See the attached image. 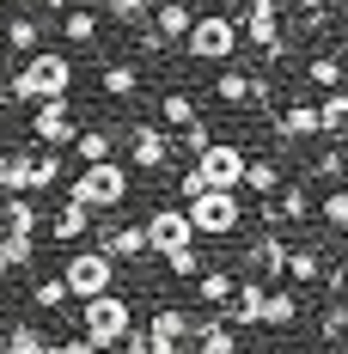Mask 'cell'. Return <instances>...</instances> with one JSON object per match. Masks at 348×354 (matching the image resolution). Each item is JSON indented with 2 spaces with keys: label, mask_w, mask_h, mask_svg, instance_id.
<instances>
[{
  "label": "cell",
  "mask_w": 348,
  "mask_h": 354,
  "mask_svg": "<svg viewBox=\"0 0 348 354\" xmlns=\"http://www.w3.org/2000/svg\"><path fill=\"white\" fill-rule=\"evenodd\" d=\"M68 86H73V62L55 55V49H37L12 80H0V104H19V98L49 104V98H68Z\"/></svg>",
  "instance_id": "1"
},
{
  "label": "cell",
  "mask_w": 348,
  "mask_h": 354,
  "mask_svg": "<svg viewBox=\"0 0 348 354\" xmlns=\"http://www.w3.org/2000/svg\"><path fill=\"white\" fill-rule=\"evenodd\" d=\"M62 183H68V202H80V208H92V214L122 208V202H129V165H116V159L80 165V171L62 177Z\"/></svg>",
  "instance_id": "2"
},
{
  "label": "cell",
  "mask_w": 348,
  "mask_h": 354,
  "mask_svg": "<svg viewBox=\"0 0 348 354\" xmlns=\"http://www.w3.org/2000/svg\"><path fill=\"white\" fill-rule=\"evenodd\" d=\"M86 312H80V336L92 342L98 354H110V348H122V336H129V324H135V312H129V299L110 287V293H98V299H80Z\"/></svg>",
  "instance_id": "3"
},
{
  "label": "cell",
  "mask_w": 348,
  "mask_h": 354,
  "mask_svg": "<svg viewBox=\"0 0 348 354\" xmlns=\"http://www.w3.org/2000/svg\"><path fill=\"white\" fill-rule=\"evenodd\" d=\"M183 220L196 239H232L239 232V189H202L196 202H183Z\"/></svg>",
  "instance_id": "4"
},
{
  "label": "cell",
  "mask_w": 348,
  "mask_h": 354,
  "mask_svg": "<svg viewBox=\"0 0 348 354\" xmlns=\"http://www.w3.org/2000/svg\"><path fill=\"white\" fill-rule=\"evenodd\" d=\"M62 287H68V299H98V293H110V287H116V263L92 245V250H80V257H68Z\"/></svg>",
  "instance_id": "5"
},
{
  "label": "cell",
  "mask_w": 348,
  "mask_h": 354,
  "mask_svg": "<svg viewBox=\"0 0 348 354\" xmlns=\"http://www.w3.org/2000/svg\"><path fill=\"white\" fill-rule=\"evenodd\" d=\"M183 49H190L196 62H226V55L239 49V25H232L226 12H202V19L183 31Z\"/></svg>",
  "instance_id": "6"
},
{
  "label": "cell",
  "mask_w": 348,
  "mask_h": 354,
  "mask_svg": "<svg viewBox=\"0 0 348 354\" xmlns=\"http://www.w3.org/2000/svg\"><path fill=\"white\" fill-rule=\"evenodd\" d=\"M190 171L202 177V189H239V177H244V147L208 141L202 153H196V165H190Z\"/></svg>",
  "instance_id": "7"
},
{
  "label": "cell",
  "mask_w": 348,
  "mask_h": 354,
  "mask_svg": "<svg viewBox=\"0 0 348 354\" xmlns=\"http://www.w3.org/2000/svg\"><path fill=\"white\" fill-rule=\"evenodd\" d=\"M140 232H147V257H165V250H177V245H196L183 208H153L147 220H140Z\"/></svg>",
  "instance_id": "8"
},
{
  "label": "cell",
  "mask_w": 348,
  "mask_h": 354,
  "mask_svg": "<svg viewBox=\"0 0 348 354\" xmlns=\"http://www.w3.org/2000/svg\"><path fill=\"white\" fill-rule=\"evenodd\" d=\"M31 135L43 147H73V135H80V122H73V110H68V98H49V104H37L31 110Z\"/></svg>",
  "instance_id": "9"
},
{
  "label": "cell",
  "mask_w": 348,
  "mask_h": 354,
  "mask_svg": "<svg viewBox=\"0 0 348 354\" xmlns=\"http://www.w3.org/2000/svg\"><path fill=\"white\" fill-rule=\"evenodd\" d=\"M281 263H287V239H281V226H263V232L250 239V250H244V269H250L257 281H275Z\"/></svg>",
  "instance_id": "10"
},
{
  "label": "cell",
  "mask_w": 348,
  "mask_h": 354,
  "mask_svg": "<svg viewBox=\"0 0 348 354\" xmlns=\"http://www.w3.org/2000/svg\"><path fill=\"white\" fill-rule=\"evenodd\" d=\"M165 159H172V135L153 129V122H135V129H129V165H135V171H159Z\"/></svg>",
  "instance_id": "11"
},
{
  "label": "cell",
  "mask_w": 348,
  "mask_h": 354,
  "mask_svg": "<svg viewBox=\"0 0 348 354\" xmlns=\"http://www.w3.org/2000/svg\"><path fill=\"white\" fill-rule=\"evenodd\" d=\"M196 25V12H190V0H165L159 12H147V31L159 37V43H183V31Z\"/></svg>",
  "instance_id": "12"
},
{
  "label": "cell",
  "mask_w": 348,
  "mask_h": 354,
  "mask_svg": "<svg viewBox=\"0 0 348 354\" xmlns=\"http://www.w3.org/2000/svg\"><path fill=\"white\" fill-rule=\"evenodd\" d=\"M0 226L37 239V232H43V208H37V196H0Z\"/></svg>",
  "instance_id": "13"
},
{
  "label": "cell",
  "mask_w": 348,
  "mask_h": 354,
  "mask_svg": "<svg viewBox=\"0 0 348 354\" xmlns=\"http://www.w3.org/2000/svg\"><path fill=\"white\" fill-rule=\"evenodd\" d=\"M275 135H281V147H300V141H312V135H318V110L293 98L287 110H275Z\"/></svg>",
  "instance_id": "14"
},
{
  "label": "cell",
  "mask_w": 348,
  "mask_h": 354,
  "mask_svg": "<svg viewBox=\"0 0 348 354\" xmlns=\"http://www.w3.org/2000/svg\"><path fill=\"white\" fill-rule=\"evenodd\" d=\"M98 250H104L110 263H129V257H147V232L135 226H110V232H98Z\"/></svg>",
  "instance_id": "15"
},
{
  "label": "cell",
  "mask_w": 348,
  "mask_h": 354,
  "mask_svg": "<svg viewBox=\"0 0 348 354\" xmlns=\"http://www.w3.org/2000/svg\"><path fill=\"white\" fill-rule=\"evenodd\" d=\"M293 318H300V293H293V287H269V293H263V318H257V324L287 330Z\"/></svg>",
  "instance_id": "16"
},
{
  "label": "cell",
  "mask_w": 348,
  "mask_h": 354,
  "mask_svg": "<svg viewBox=\"0 0 348 354\" xmlns=\"http://www.w3.org/2000/svg\"><path fill=\"white\" fill-rule=\"evenodd\" d=\"M190 348H196V354H239V330H226L220 318H208V324H196Z\"/></svg>",
  "instance_id": "17"
},
{
  "label": "cell",
  "mask_w": 348,
  "mask_h": 354,
  "mask_svg": "<svg viewBox=\"0 0 348 354\" xmlns=\"http://www.w3.org/2000/svg\"><path fill=\"white\" fill-rule=\"evenodd\" d=\"M239 189H250V196H275V189H281V165H275V159H250V153H244Z\"/></svg>",
  "instance_id": "18"
},
{
  "label": "cell",
  "mask_w": 348,
  "mask_h": 354,
  "mask_svg": "<svg viewBox=\"0 0 348 354\" xmlns=\"http://www.w3.org/2000/svg\"><path fill=\"white\" fill-rule=\"evenodd\" d=\"M196 324H202V318H190V312H183V306H159V312H153V324H147V330H159V336H172L177 348H183V342H190V336H196Z\"/></svg>",
  "instance_id": "19"
},
{
  "label": "cell",
  "mask_w": 348,
  "mask_h": 354,
  "mask_svg": "<svg viewBox=\"0 0 348 354\" xmlns=\"http://www.w3.org/2000/svg\"><path fill=\"white\" fill-rule=\"evenodd\" d=\"M73 153H80V165H98L116 153V129H80L73 135Z\"/></svg>",
  "instance_id": "20"
},
{
  "label": "cell",
  "mask_w": 348,
  "mask_h": 354,
  "mask_svg": "<svg viewBox=\"0 0 348 354\" xmlns=\"http://www.w3.org/2000/svg\"><path fill=\"white\" fill-rule=\"evenodd\" d=\"M49 232H55L62 245H73V239H86V232H92V208H80V202H62V214L49 220Z\"/></svg>",
  "instance_id": "21"
},
{
  "label": "cell",
  "mask_w": 348,
  "mask_h": 354,
  "mask_svg": "<svg viewBox=\"0 0 348 354\" xmlns=\"http://www.w3.org/2000/svg\"><path fill=\"white\" fill-rule=\"evenodd\" d=\"M318 135H348V98H342V86L324 92V104H318Z\"/></svg>",
  "instance_id": "22"
},
{
  "label": "cell",
  "mask_w": 348,
  "mask_h": 354,
  "mask_svg": "<svg viewBox=\"0 0 348 354\" xmlns=\"http://www.w3.org/2000/svg\"><path fill=\"white\" fill-rule=\"evenodd\" d=\"M122 348H129V354H177V342H172V336H159V330H147V324H129Z\"/></svg>",
  "instance_id": "23"
},
{
  "label": "cell",
  "mask_w": 348,
  "mask_h": 354,
  "mask_svg": "<svg viewBox=\"0 0 348 354\" xmlns=\"http://www.w3.org/2000/svg\"><path fill=\"white\" fill-rule=\"evenodd\" d=\"M306 86H318V92H336V86H342V62H336L330 49H324V55H312V62H306Z\"/></svg>",
  "instance_id": "24"
},
{
  "label": "cell",
  "mask_w": 348,
  "mask_h": 354,
  "mask_svg": "<svg viewBox=\"0 0 348 354\" xmlns=\"http://www.w3.org/2000/svg\"><path fill=\"white\" fill-rule=\"evenodd\" d=\"M196 116H202V110H196L190 92H165V104H159V122H165V129H190Z\"/></svg>",
  "instance_id": "25"
},
{
  "label": "cell",
  "mask_w": 348,
  "mask_h": 354,
  "mask_svg": "<svg viewBox=\"0 0 348 354\" xmlns=\"http://www.w3.org/2000/svg\"><path fill=\"white\" fill-rule=\"evenodd\" d=\"M98 86H104V98H135V92H140V73L129 68V62H110Z\"/></svg>",
  "instance_id": "26"
},
{
  "label": "cell",
  "mask_w": 348,
  "mask_h": 354,
  "mask_svg": "<svg viewBox=\"0 0 348 354\" xmlns=\"http://www.w3.org/2000/svg\"><path fill=\"white\" fill-rule=\"evenodd\" d=\"M281 275H293V281L306 287V281H318V275H324V257H318V250H287V263H281Z\"/></svg>",
  "instance_id": "27"
},
{
  "label": "cell",
  "mask_w": 348,
  "mask_h": 354,
  "mask_svg": "<svg viewBox=\"0 0 348 354\" xmlns=\"http://www.w3.org/2000/svg\"><path fill=\"white\" fill-rule=\"evenodd\" d=\"M0 257H6V269H31L37 263V239H25V232H0Z\"/></svg>",
  "instance_id": "28"
},
{
  "label": "cell",
  "mask_w": 348,
  "mask_h": 354,
  "mask_svg": "<svg viewBox=\"0 0 348 354\" xmlns=\"http://www.w3.org/2000/svg\"><path fill=\"white\" fill-rule=\"evenodd\" d=\"M232 281H239V275H226V269H202V275H196V293H202L208 306H226V299H232Z\"/></svg>",
  "instance_id": "29"
},
{
  "label": "cell",
  "mask_w": 348,
  "mask_h": 354,
  "mask_svg": "<svg viewBox=\"0 0 348 354\" xmlns=\"http://www.w3.org/2000/svg\"><path fill=\"white\" fill-rule=\"evenodd\" d=\"M62 37H68V43H92V37H98V12H86V6H68V19H62Z\"/></svg>",
  "instance_id": "30"
},
{
  "label": "cell",
  "mask_w": 348,
  "mask_h": 354,
  "mask_svg": "<svg viewBox=\"0 0 348 354\" xmlns=\"http://www.w3.org/2000/svg\"><path fill=\"white\" fill-rule=\"evenodd\" d=\"M37 37H43V25H37V19H6V49L37 55Z\"/></svg>",
  "instance_id": "31"
},
{
  "label": "cell",
  "mask_w": 348,
  "mask_h": 354,
  "mask_svg": "<svg viewBox=\"0 0 348 354\" xmlns=\"http://www.w3.org/2000/svg\"><path fill=\"white\" fill-rule=\"evenodd\" d=\"M6 354H49V336H43L37 324H12V336H6Z\"/></svg>",
  "instance_id": "32"
},
{
  "label": "cell",
  "mask_w": 348,
  "mask_h": 354,
  "mask_svg": "<svg viewBox=\"0 0 348 354\" xmlns=\"http://www.w3.org/2000/svg\"><path fill=\"white\" fill-rule=\"evenodd\" d=\"M214 92H220V104H250V73L226 68L220 80H214Z\"/></svg>",
  "instance_id": "33"
},
{
  "label": "cell",
  "mask_w": 348,
  "mask_h": 354,
  "mask_svg": "<svg viewBox=\"0 0 348 354\" xmlns=\"http://www.w3.org/2000/svg\"><path fill=\"white\" fill-rule=\"evenodd\" d=\"M165 269H172L177 281H196V275H202V250H196V245H177V250H165Z\"/></svg>",
  "instance_id": "34"
},
{
  "label": "cell",
  "mask_w": 348,
  "mask_h": 354,
  "mask_svg": "<svg viewBox=\"0 0 348 354\" xmlns=\"http://www.w3.org/2000/svg\"><path fill=\"white\" fill-rule=\"evenodd\" d=\"M31 171H37V196H43V189H55V183H62V153H31Z\"/></svg>",
  "instance_id": "35"
},
{
  "label": "cell",
  "mask_w": 348,
  "mask_h": 354,
  "mask_svg": "<svg viewBox=\"0 0 348 354\" xmlns=\"http://www.w3.org/2000/svg\"><path fill=\"white\" fill-rule=\"evenodd\" d=\"M342 330H348V306H342V299H330L324 318H318V336H324V342H342Z\"/></svg>",
  "instance_id": "36"
},
{
  "label": "cell",
  "mask_w": 348,
  "mask_h": 354,
  "mask_svg": "<svg viewBox=\"0 0 348 354\" xmlns=\"http://www.w3.org/2000/svg\"><path fill=\"white\" fill-rule=\"evenodd\" d=\"M31 299L43 306V312H62V306H68V287H62V275H49V281H37V287H31Z\"/></svg>",
  "instance_id": "37"
},
{
  "label": "cell",
  "mask_w": 348,
  "mask_h": 354,
  "mask_svg": "<svg viewBox=\"0 0 348 354\" xmlns=\"http://www.w3.org/2000/svg\"><path fill=\"white\" fill-rule=\"evenodd\" d=\"M312 177H324V183L336 189V183H342V147H324V153L312 159Z\"/></svg>",
  "instance_id": "38"
},
{
  "label": "cell",
  "mask_w": 348,
  "mask_h": 354,
  "mask_svg": "<svg viewBox=\"0 0 348 354\" xmlns=\"http://www.w3.org/2000/svg\"><path fill=\"white\" fill-rule=\"evenodd\" d=\"M318 214H324V226H330V232H342V226H348V196H342V189H330V196L318 202Z\"/></svg>",
  "instance_id": "39"
},
{
  "label": "cell",
  "mask_w": 348,
  "mask_h": 354,
  "mask_svg": "<svg viewBox=\"0 0 348 354\" xmlns=\"http://www.w3.org/2000/svg\"><path fill=\"white\" fill-rule=\"evenodd\" d=\"M104 12L122 19V25H140V19H147V0H104Z\"/></svg>",
  "instance_id": "40"
},
{
  "label": "cell",
  "mask_w": 348,
  "mask_h": 354,
  "mask_svg": "<svg viewBox=\"0 0 348 354\" xmlns=\"http://www.w3.org/2000/svg\"><path fill=\"white\" fill-rule=\"evenodd\" d=\"M208 141H214V129H208V122H202V116H196V122L183 129V153L196 159V153H202V147H208Z\"/></svg>",
  "instance_id": "41"
},
{
  "label": "cell",
  "mask_w": 348,
  "mask_h": 354,
  "mask_svg": "<svg viewBox=\"0 0 348 354\" xmlns=\"http://www.w3.org/2000/svg\"><path fill=\"white\" fill-rule=\"evenodd\" d=\"M239 19H281V0H239Z\"/></svg>",
  "instance_id": "42"
},
{
  "label": "cell",
  "mask_w": 348,
  "mask_h": 354,
  "mask_svg": "<svg viewBox=\"0 0 348 354\" xmlns=\"http://www.w3.org/2000/svg\"><path fill=\"white\" fill-rule=\"evenodd\" d=\"M324 293L342 299V293H348V269H324Z\"/></svg>",
  "instance_id": "43"
},
{
  "label": "cell",
  "mask_w": 348,
  "mask_h": 354,
  "mask_svg": "<svg viewBox=\"0 0 348 354\" xmlns=\"http://www.w3.org/2000/svg\"><path fill=\"white\" fill-rule=\"evenodd\" d=\"M49 354H98L86 336H68V342H49Z\"/></svg>",
  "instance_id": "44"
},
{
  "label": "cell",
  "mask_w": 348,
  "mask_h": 354,
  "mask_svg": "<svg viewBox=\"0 0 348 354\" xmlns=\"http://www.w3.org/2000/svg\"><path fill=\"white\" fill-rule=\"evenodd\" d=\"M293 6H300V12H324L330 0H293Z\"/></svg>",
  "instance_id": "45"
},
{
  "label": "cell",
  "mask_w": 348,
  "mask_h": 354,
  "mask_svg": "<svg viewBox=\"0 0 348 354\" xmlns=\"http://www.w3.org/2000/svg\"><path fill=\"white\" fill-rule=\"evenodd\" d=\"M43 6H49V12H68V0H43Z\"/></svg>",
  "instance_id": "46"
},
{
  "label": "cell",
  "mask_w": 348,
  "mask_h": 354,
  "mask_svg": "<svg viewBox=\"0 0 348 354\" xmlns=\"http://www.w3.org/2000/svg\"><path fill=\"white\" fill-rule=\"evenodd\" d=\"M0 171H6V147H0Z\"/></svg>",
  "instance_id": "47"
},
{
  "label": "cell",
  "mask_w": 348,
  "mask_h": 354,
  "mask_svg": "<svg viewBox=\"0 0 348 354\" xmlns=\"http://www.w3.org/2000/svg\"><path fill=\"white\" fill-rule=\"evenodd\" d=\"M0 281H6V257H0Z\"/></svg>",
  "instance_id": "48"
},
{
  "label": "cell",
  "mask_w": 348,
  "mask_h": 354,
  "mask_svg": "<svg viewBox=\"0 0 348 354\" xmlns=\"http://www.w3.org/2000/svg\"><path fill=\"white\" fill-rule=\"evenodd\" d=\"M0 354H6V348H0Z\"/></svg>",
  "instance_id": "49"
},
{
  "label": "cell",
  "mask_w": 348,
  "mask_h": 354,
  "mask_svg": "<svg viewBox=\"0 0 348 354\" xmlns=\"http://www.w3.org/2000/svg\"><path fill=\"white\" fill-rule=\"evenodd\" d=\"M239 354H244V348H239Z\"/></svg>",
  "instance_id": "50"
}]
</instances>
